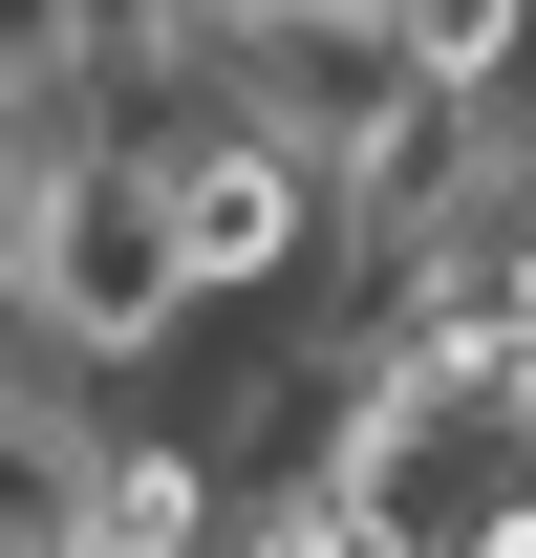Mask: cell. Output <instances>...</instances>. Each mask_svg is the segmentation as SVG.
Returning <instances> with one entry per match:
<instances>
[{"instance_id":"6da1fadb","label":"cell","mask_w":536,"mask_h":558,"mask_svg":"<svg viewBox=\"0 0 536 558\" xmlns=\"http://www.w3.org/2000/svg\"><path fill=\"white\" fill-rule=\"evenodd\" d=\"M0 301H22V365L44 387H130L194 323V258H172V194H150V130H108V86H44L22 150H0Z\"/></svg>"},{"instance_id":"7a4b0ae2","label":"cell","mask_w":536,"mask_h":558,"mask_svg":"<svg viewBox=\"0 0 536 558\" xmlns=\"http://www.w3.org/2000/svg\"><path fill=\"white\" fill-rule=\"evenodd\" d=\"M322 473L365 494L407 558H472L536 494V344H387V365H343Z\"/></svg>"},{"instance_id":"3957f363","label":"cell","mask_w":536,"mask_h":558,"mask_svg":"<svg viewBox=\"0 0 536 558\" xmlns=\"http://www.w3.org/2000/svg\"><path fill=\"white\" fill-rule=\"evenodd\" d=\"M150 194H172V258H194V301H322L343 279V172L301 130H258V108H150Z\"/></svg>"},{"instance_id":"277c9868","label":"cell","mask_w":536,"mask_h":558,"mask_svg":"<svg viewBox=\"0 0 536 558\" xmlns=\"http://www.w3.org/2000/svg\"><path fill=\"white\" fill-rule=\"evenodd\" d=\"M86 537V387L0 365V558H65Z\"/></svg>"},{"instance_id":"5b68a950","label":"cell","mask_w":536,"mask_h":558,"mask_svg":"<svg viewBox=\"0 0 536 558\" xmlns=\"http://www.w3.org/2000/svg\"><path fill=\"white\" fill-rule=\"evenodd\" d=\"M494 108H515V172H536V86H494Z\"/></svg>"},{"instance_id":"8992f818","label":"cell","mask_w":536,"mask_h":558,"mask_svg":"<svg viewBox=\"0 0 536 558\" xmlns=\"http://www.w3.org/2000/svg\"><path fill=\"white\" fill-rule=\"evenodd\" d=\"M22 108H44V86H0V130H22Z\"/></svg>"}]
</instances>
